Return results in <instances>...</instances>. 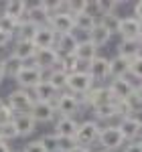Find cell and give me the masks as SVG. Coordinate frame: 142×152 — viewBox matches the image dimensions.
<instances>
[{"mask_svg":"<svg viewBox=\"0 0 142 152\" xmlns=\"http://www.w3.org/2000/svg\"><path fill=\"white\" fill-rule=\"evenodd\" d=\"M55 112H57V116H65V118H73L75 114H79V110H81V97H77V95L69 94V91H61L57 97H55Z\"/></svg>","mask_w":142,"mask_h":152,"instance_id":"6da1fadb","label":"cell"},{"mask_svg":"<svg viewBox=\"0 0 142 152\" xmlns=\"http://www.w3.org/2000/svg\"><path fill=\"white\" fill-rule=\"evenodd\" d=\"M100 122H95V120H83L79 122V128L75 132V142H77V146H87V148H91L97 138H100Z\"/></svg>","mask_w":142,"mask_h":152,"instance_id":"7a4b0ae2","label":"cell"},{"mask_svg":"<svg viewBox=\"0 0 142 152\" xmlns=\"http://www.w3.org/2000/svg\"><path fill=\"white\" fill-rule=\"evenodd\" d=\"M4 102H6V105L10 107L12 112H14V116H16V114H29V110H31V105H33L35 99H33L31 91L16 87V89H12L10 94L4 97Z\"/></svg>","mask_w":142,"mask_h":152,"instance_id":"3957f363","label":"cell"},{"mask_svg":"<svg viewBox=\"0 0 142 152\" xmlns=\"http://www.w3.org/2000/svg\"><path fill=\"white\" fill-rule=\"evenodd\" d=\"M100 146H102V150H108V152H114V150H120V148H124V136H122V132L118 130V126H104V128L100 130Z\"/></svg>","mask_w":142,"mask_h":152,"instance_id":"277c9868","label":"cell"},{"mask_svg":"<svg viewBox=\"0 0 142 152\" xmlns=\"http://www.w3.org/2000/svg\"><path fill=\"white\" fill-rule=\"evenodd\" d=\"M91 87H94V79L89 77L87 71H75V73L67 75V89L65 91L77 95V97H83Z\"/></svg>","mask_w":142,"mask_h":152,"instance_id":"5b68a950","label":"cell"},{"mask_svg":"<svg viewBox=\"0 0 142 152\" xmlns=\"http://www.w3.org/2000/svg\"><path fill=\"white\" fill-rule=\"evenodd\" d=\"M43 79H45V73L39 69V67H35V65H29V63H26V65L23 67V71L16 75V79H14V81H16V85H18L20 89L33 91V89H35L37 85L43 81Z\"/></svg>","mask_w":142,"mask_h":152,"instance_id":"8992f818","label":"cell"},{"mask_svg":"<svg viewBox=\"0 0 142 152\" xmlns=\"http://www.w3.org/2000/svg\"><path fill=\"white\" fill-rule=\"evenodd\" d=\"M106 104H114V97L110 94L108 85H94V87L81 97V105L91 107V110L100 107V105H106Z\"/></svg>","mask_w":142,"mask_h":152,"instance_id":"52a82bcc","label":"cell"},{"mask_svg":"<svg viewBox=\"0 0 142 152\" xmlns=\"http://www.w3.org/2000/svg\"><path fill=\"white\" fill-rule=\"evenodd\" d=\"M29 116L35 120V124H53L57 120V112H55V105L53 104L33 102L31 110H29Z\"/></svg>","mask_w":142,"mask_h":152,"instance_id":"ba28073f","label":"cell"},{"mask_svg":"<svg viewBox=\"0 0 142 152\" xmlns=\"http://www.w3.org/2000/svg\"><path fill=\"white\" fill-rule=\"evenodd\" d=\"M47 24L59 35H69V33H75V20L69 12H53L49 16Z\"/></svg>","mask_w":142,"mask_h":152,"instance_id":"9c48e42d","label":"cell"},{"mask_svg":"<svg viewBox=\"0 0 142 152\" xmlns=\"http://www.w3.org/2000/svg\"><path fill=\"white\" fill-rule=\"evenodd\" d=\"M59 59H61V55L55 51V49H37V55H35V59H33V65L39 67L43 73H47V71L55 69V67L59 65Z\"/></svg>","mask_w":142,"mask_h":152,"instance_id":"30bf717a","label":"cell"},{"mask_svg":"<svg viewBox=\"0 0 142 152\" xmlns=\"http://www.w3.org/2000/svg\"><path fill=\"white\" fill-rule=\"evenodd\" d=\"M134 83L130 79H126V77H120V79H110V85H108V89H110V94L114 97V102H122V99H130L132 95H134Z\"/></svg>","mask_w":142,"mask_h":152,"instance_id":"8fae6325","label":"cell"},{"mask_svg":"<svg viewBox=\"0 0 142 152\" xmlns=\"http://www.w3.org/2000/svg\"><path fill=\"white\" fill-rule=\"evenodd\" d=\"M33 43H35L37 49H55L57 33H55L49 24H41V26H37L35 37H33Z\"/></svg>","mask_w":142,"mask_h":152,"instance_id":"7c38bea8","label":"cell"},{"mask_svg":"<svg viewBox=\"0 0 142 152\" xmlns=\"http://www.w3.org/2000/svg\"><path fill=\"white\" fill-rule=\"evenodd\" d=\"M87 73H89V77L94 79V83L110 79V59L97 55L94 61L87 63Z\"/></svg>","mask_w":142,"mask_h":152,"instance_id":"4fadbf2b","label":"cell"},{"mask_svg":"<svg viewBox=\"0 0 142 152\" xmlns=\"http://www.w3.org/2000/svg\"><path fill=\"white\" fill-rule=\"evenodd\" d=\"M142 33V23L136 20L134 16H124L120 23L118 35L122 37V41H138V37Z\"/></svg>","mask_w":142,"mask_h":152,"instance_id":"5bb4252c","label":"cell"},{"mask_svg":"<svg viewBox=\"0 0 142 152\" xmlns=\"http://www.w3.org/2000/svg\"><path fill=\"white\" fill-rule=\"evenodd\" d=\"M118 130L122 132V136H124L126 142H134L142 134V124L136 120V116H128V118H122L120 120Z\"/></svg>","mask_w":142,"mask_h":152,"instance_id":"9a60e30c","label":"cell"},{"mask_svg":"<svg viewBox=\"0 0 142 152\" xmlns=\"http://www.w3.org/2000/svg\"><path fill=\"white\" fill-rule=\"evenodd\" d=\"M77 128H79V122H77L75 118L57 116V120L53 122V134H57V136H65V138H75Z\"/></svg>","mask_w":142,"mask_h":152,"instance_id":"2e32d148","label":"cell"},{"mask_svg":"<svg viewBox=\"0 0 142 152\" xmlns=\"http://www.w3.org/2000/svg\"><path fill=\"white\" fill-rule=\"evenodd\" d=\"M26 20L35 23L37 26L41 24H47L49 20V2H33L29 4V10H26Z\"/></svg>","mask_w":142,"mask_h":152,"instance_id":"e0dca14e","label":"cell"},{"mask_svg":"<svg viewBox=\"0 0 142 152\" xmlns=\"http://www.w3.org/2000/svg\"><path fill=\"white\" fill-rule=\"evenodd\" d=\"M10 55H14L18 61H23V63H29V61L35 59L37 47H35L33 41H20V39H14V47H12Z\"/></svg>","mask_w":142,"mask_h":152,"instance_id":"ac0fdd59","label":"cell"},{"mask_svg":"<svg viewBox=\"0 0 142 152\" xmlns=\"http://www.w3.org/2000/svg\"><path fill=\"white\" fill-rule=\"evenodd\" d=\"M97 51L100 49L95 47L91 41H87V39H79V43H77V49H75V57H77V61H81V63H89V61H94L95 57H97Z\"/></svg>","mask_w":142,"mask_h":152,"instance_id":"d6986e66","label":"cell"},{"mask_svg":"<svg viewBox=\"0 0 142 152\" xmlns=\"http://www.w3.org/2000/svg\"><path fill=\"white\" fill-rule=\"evenodd\" d=\"M77 43H79V39L75 37V33L59 35V37H57V43H55V51L59 53L61 57H65V55H73L75 49H77Z\"/></svg>","mask_w":142,"mask_h":152,"instance_id":"ffe728a7","label":"cell"},{"mask_svg":"<svg viewBox=\"0 0 142 152\" xmlns=\"http://www.w3.org/2000/svg\"><path fill=\"white\" fill-rule=\"evenodd\" d=\"M12 124H14V128L18 130V138H26V136L35 134V130H37L35 120L29 114H16L14 120H12Z\"/></svg>","mask_w":142,"mask_h":152,"instance_id":"44dd1931","label":"cell"},{"mask_svg":"<svg viewBox=\"0 0 142 152\" xmlns=\"http://www.w3.org/2000/svg\"><path fill=\"white\" fill-rule=\"evenodd\" d=\"M24 65H26V63L18 61L14 55L4 57L2 61H0V67H2V75H4V79H16V75L23 71Z\"/></svg>","mask_w":142,"mask_h":152,"instance_id":"7402d4cb","label":"cell"},{"mask_svg":"<svg viewBox=\"0 0 142 152\" xmlns=\"http://www.w3.org/2000/svg\"><path fill=\"white\" fill-rule=\"evenodd\" d=\"M45 81H47L57 94H61V91L67 89V73L63 69H59V67H55V69H51V71L45 73Z\"/></svg>","mask_w":142,"mask_h":152,"instance_id":"603a6c76","label":"cell"},{"mask_svg":"<svg viewBox=\"0 0 142 152\" xmlns=\"http://www.w3.org/2000/svg\"><path fill=\"white\" fill-rule=\"evenodd\" d=\"M126 75H130V61L120 57V55L110 59V77L120 79V77H126Z\"/></svg>","mask_w":142,"mask_h":152,"instance_id":"cb8c5ba5","label":"cell"},{"mask_svg":"<svg viewBox=\"0 0 142 152\" xmlns=\"http://www.w3.org/2000/svg\"><path fill=\"white\" fill-rule=\"evenodd\" d=\"M31 95H33V99H35V102H47V104H53V102H55V97H57L59 94H57V91H55V89H53V87L43 79V81H41L35 89L31 91Z\"/></svg>","mask_w":142,"mask_h":152,"instance_id":"d4e9b609","label":"cell"},{"mask_svg":"<svg viewBox=\"0 0 142 152\" xmlns=\"http://www.w3.org/2000/svg\"><path fill=\"white\" fill-rule=\"evenodd\" d=\"M118 55L124 59H136L138 55H142V45L138 41H120L118 43Z\"/></svg>","mask_w":142,"mask_h":152,"instance_id":"484cf974","label":"cell"},{"mask_svg":"<svg viewBox=\"0 0 142 152\" xmlns=\"http://www.w3.org/2000/svg\"><path fill=\"white\" fill-rule=\"evenodd\" d=\"M26 10H29V2H24V0H8L6 2V14L18 23L26 18Z\"/></svg>","mask_w":142,"mask_h":152,"instance_id":"4316f807","label":"cell"},{"mask_svg":"<svg viewBox=\"0 0 142 152\" xmlns=\"http://www.w3.org/2000/svg\"><path fill=\"white\" fill-rule=\"evenodd\" d=\"M85 39H87V41H91V43H94L95 47L100 49V47H106L108 43H110L112 35H110V33H108L106 28H104L102 24L97 23V24L94 26V28H91V31L87 33V37H85Z\"/></svg>","mask_w":142,"mask_h":152,"instance_id":"83f0119b","label":"cell"},{"mask_svg":"<svg viewBox=\"0 0 142 152\" xmlns=\"http://www.w3.org/2000/svg\"><path fill=\"white\" fill-rule=\"evenodd\" d=\"M97 23L102 24L104 28H106L110 35H118L120 31V23H122V16L116 14V12H112V14H104V16H100V20Z\"/></svg>","mask_w":142,"mask_h":152,"instance_id":"f1b7e54d","label":"cell"},{"mask_svg":"<svg viewBox=\"0 0 142 152\" xmlns=\"http://www.w3.org/2000/svg\"><path fill=\"white\" fill-rule=\"evenodd\" d=\"M35 31H37V24L24 18V20H20V23H18V28H16L14 39H20V41H33Z\"/></svg>","mask_w":142,"mask_h":152,"instance_id":"f546056e","label":"cell"},{"mask_svg":"<svg viewBox=\"0 0 142 152\" xmlns=\"http://www.w3.org/2000/svg\"><path fill=\"white\" fill-rule=\"evenodd\" d=\"M73 20H75V31H81V33H89L91 28H94L95 24H97V20L95 18H91L89 14H79V16H73Z\"/></svg>","mask_w":142,"mask_h":152,"instance_id":"4dcf8cb0","label":"cell"},{"mask_svg":"<svg viewBox=\"0 0 142 152\" xmlns=\"http://www.w3.org/2000/svg\"><path fill=\"white\" fill-rule=\"evenodd\" d=\"M94 116H95V122H108L112 118H118L116 116V105L114 104H106V105H100L94 110Z\"/></svg>","mask_w":142,"mask_h":152,"instance_id":"1f68e13d","label":"cell"},{"mask_svg":"<svg viewBox=\"0 0 142 152\" xmlns=\"http://www.w3.org/2000/svg\"><path fill=\"white\" fill-rule=\"evenodd\" d=\"M39 142L43 144L45 152H59V136L53 134V132H49V134H45V136H41Z\"/></svg>","mask_w":142,"mask_h":152,"instance_id":"d6a6232c","label":"cell"},{"mask_svg":"<svg viewBox=\"0 0 142 152\" xmlns=\"http://www.w3.org/2000/svg\"><path fill=\"white\" fill-rule=\"evenodd\" d=\"M16 28H18V20L10 18L8 14L0 16V33H6V35H10L12 39H14V35H16Z\"/></svg>","mask_w":142,"mask_h":152,"instance_id":"836d02e7","label":"cell"},{"mask_svg":"<svg viewBox=\"0 0 142 152\" xmlns=\"http://www.w3.org/2000/svg\"><path fill=\"white\" fill-rule=\"evenodd\" d=\"M18 138V130L14 128L12 122H6V124H0V140L2 142H12Z\"/></svg>","mask_w":142,"mask_h":152,"instance_id":"e575fe53","label":"cell"},{"mask_svg":"<svg viewBox=\"0 0 142 152\" xmlns=\"http://www.w3.org/2000/svg\"><path fill=\"white\" fill-rule=\"evenodd\" d=\"M67 12L71 16H79L85 12V0H67Z\"/></svg>","mask_w":142,"mask_h":152,"instance_id":"d590c367","label":"cell"},{"mask_svg":"<svg viewBox=\"0 0 142 152\" xmlns=\"http://www.w3.org/2000/svg\"><path fill=\"white\" fill-rule=\"evenodd\" d=\"M85 14H89L91 18L100 20L102 10H100V0H85Z\"/></svg>","mask_w":142,"mask_h":152,"instance_id":"8d00e7d4","label":"cell"},{"mask_svg":"<svg viewBox=\"0 0 142 152\" xmlns=\"http://www.w3.org/2000/svg\"><path fill=\"white\" fill-rule=\"evenodd\" d=\"M130 75L136 79H142V55L130 61Z\"/></svg>","mask_w":142,"mask_h":152,"instance_id":"74e56055","label":"cell"},{"mask_svg":"<svg viewBox=\"0 0 142 152\" xmlns=\"http://www.w3.org/2000/svg\"><path fill=\"white\" fill-rule=\"evenodd\" d=\"M77 146L75 138H65V136H59V152H71Z\"/></svg>","mask_w":142,"mask_h":152,"instance_id":"f35d334b","label":"cell"},{"mask_svg":"<svg viewBox=\"0 0 142 152\" xmlns=\"http://www.w3.org/2000/svg\"><path fill=\"white\" fill-rule=\"evenodd\" d=\"M120 6V2H108V0H100V10H102V16L104 14H112V12H116V8Z\"/></svg>","mask_w":142,"mask_h":152,"instance_id":"ab89813d","label":"cell"},{"mask_svg":"<svg viewBox=\"0 0 142 152\" xmlns=\"http://www.w3.org/2000/svg\"><path fill=\"white\" fill-rule=\"evenodd\" d=\"M20 152H45V148H43V144H41L39 140H29L23 146Z\"/></svg>","mask_w":142,"mask_h":152,"instance_id":"60d3db41","label":"cell"},{"mask_svg":"<svg viewBox=\"0 0 142 152\" xmlns=\"http://www.w3.org/2000/svg\"><path fill=\"white\" fill-rule=\"evenodd\" d=\"M12 120H14V112L4 104V107L0 110V124H6V122H12Z\"/></svg>","mask_w":142,"mask_h":152,"instance_id":"b9f144b4","label":"cell"},{"mask_svg":"<svg viewBox=\"0 0 142 152\" xmlns=\"http://www.w3.org/2000/svg\"><path fill=\"white\" fill-rule=\"evenodd\" d=\"M122 152H142V142H140V140L128 142V144H124Z\"/></svg>","mask_w":142,"mask_h":152,"instance_id":"7bdbcfd3","label":"cell"},{"mask_svg":"<svg viewBox=\"0 0 142 152\" xmlns=\"http://www.w3.org/2000/svg\"><path fill=\"white\" fill-rule=\"evenodd\" d=\"M132 97H134V102L138 104V107L142 110V83L134 87V95H132Z\"/></svg>","mask_w":142,"mask_h":152,"instance_id":"ee69618b","label":"cell"},{"mask_svg":"<svg viewBox=\"0 0 142 152\" xmlns=\"http://www.w3.org/2000/svg\"><path fill=\"white\" fill-rule=\"evenodd\" d=\"M134 18H136V20H140V23H142V0H140V2H136V4H134Z\"/></svg>","mask_w":142,"mask_h":152,"instance_id":"f6af8a7d","label":"cell"},{"mask_svg":"<svg viewBox=\"0 0 142 152\" xmlns=\"http://www.w3.org/2000/svg\"><path fill=\"white\" fill-rule=\"evenodd\" d=\"M12 41H14V39H12L10 35H6V33H0V47H6V45H10Z\"/></svg>","mask_w":142,"mask_h":152,"instance_id":"bcb514c9","label":"cell"},{"mask_svg":"<svg viewBox=\"0 0 142 152\" xmlns=\"http://www.w3.org/2000/svg\"><path fill=\"white\" fill-rule=\"evenodd\" d=\"M0 152H12V150H10V144L0 140Z\"/></svg>","mask_w":142,"mask_h":152,"instance_id":"7dc6e473","label":"cell"},{"mask_svg":"<svg viewBox=\"0 0 142 152\" xmlns=\"http://www.w3.org/2000/svg\"><path fill=\"white\" fill-rule=\"evenodd\" d=\"M71 152H91V148H87V146H75Z\"/></svg>","mask_w":142,"mask_h":152,"instance_id":"c3c4849f","label":"cell"},{"mask_svg":"<svg viewBox=\"0 0 142 152\" xmlns=\"http://www.w3.org/2000/svg\"><path fill=\"white\" fill-rule=\"evenodd\" d=\"M6 14V2H0V16Z\"/></svg>","mask_w":142,"mask_h":152,"instance_id":"681fc988","label":"cell"},{"mask_svg":"<svg viewBox=\"0 0 142 152\" xmlns=\"http://www.w3.org/2000/svg\"><path fill=\"white\" fill-rule=\"evenodd\" d=\"M4 104H6V102H4V97H0V110L4 107Z\"/></svg>","mask_w":142,"mask_h":152,"instance_id":"f907efd6","label":"cell"},{"mask_svg":"<svg viewBox=\"0 0 142 152\" xmlns=\"http://www.w3.org/2000/svg\"><path fill=\"white\" fill-rule=\"evenodd\" d=\"M4 81V75H2V67H0V83Z\"/></svg>","mask_w":142,"mask_h":152,"instance_id":"816d5d0a","label":"cell"},{"mask_svg":"<svg viewBox=\"0 0 142 152\" xmlns=\"http://www.w3.org/2000/svg\"><path fill=\"white\" fill-rule=\"evenodd\" d=\"M138 43H140V45H142V33H140V37H138Z\"/></svg>","mask_w":142,"mask_h":152,"instance_id":"f5cc1de1","label":"cell"},{"mask_svg":"<svg viewBox=\"0 0 142 152\" xmlns=\"http://www.w3.org/2000/svg\"><path fill=\"white\" fill-rule=\"evenodd\" d=\"M97 152H108V150H97Z\"/></svg>","mask_w":142,"mask_h":152,"instance_id":"db71d44e","label":"cell"},{"mask_svg":"<svg viewBox=\"0 0 142 152\" xmlns=\"http://www.w3.org/2000/svg\"><path fill=\"white\" fill-rule=\"evenodd\" d=\"M140 142H142V138H140Z\"/></svg>","mask_w":142,"mask_h":152,"instance_id":"11a10c76","label":"cell"}]
</instances>
